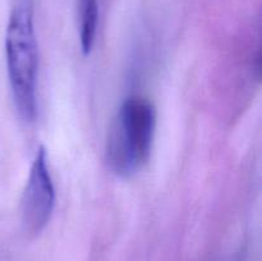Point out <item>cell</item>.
Wrapping results in <instances>:
<instances>
[{"mask_svg":"<svg viewBox=\"0 0 262 261\" xmlns=\"http://www.w3.org/2000/svg\"><path fill=\"white\" fill-rule=\"evenodd\" d=\"M5 60L13 101L25 122L37 114L38 45L33 23V0H17L5 32Z\"/></svg>","mask_w":262,"mask_h":261,"instance_id":"cell-1","label":"cell"},{"mask_svg":"<svg viewBox=\"0 0 262 261\" xmlns=\"http://www.w3.org/2000/svg\"><path fill=\"white\" fill-rule=\"evenodd\" d=\"M156 130V110L150 100L130 96L123 101L110 125L106 161L118 177L129 178L147 164Z\"/></svg>","mask_w":262,"mask_h":261,"instance_id":"cell-2","label":"cell"},{"mask_svg":"<svg viewBox=\"0 0 262 261\" xmlns=\"http://www.w3.org/2000/svg\"><path fill=\"white\" fill-rule=\"evenodd\" d=\"M55 207V188L49 166V156L41 146L31 165L20 200V217L27 234L36 235L45 229Z\"/></svg>","mask_w":262,"mask_h":261,"instance_id":"cell-3","label":"cell"},{"mask_svg":"<svg viewBox=\"0 0 262 261\" xmlns=\"http://www.w3.org/2000/svg\"><path fill=\"white\" fill-rule=\"evenodd\" d=\"M99 25V3L97 0L79 2V41L84 55L91 53L95 45Z\"/></svg>","mask_w":262,"mask_h":261,"instance_id":"cell-4","label":"cell"}]
</instances>
